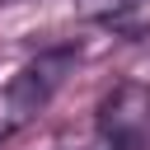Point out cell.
Masks as SVG:
<instances>
[{"mask_svg":"<svg viewBox=\"0 0 150 150\" xmlns=\"http://www.w3.org/2000/svg\"><path fill=\"white\" fill-rule=\"evenodd\" d=\"M70 66H75V47H56V52L33 56V61L5 84V94H0V136H9V131H19L23 122H33V117L52 103V94L61 89V80H66Z\"/></svg>","mask_w":150,"mask_h":150,"instance_id":"1","label":"cell"},{"mask_svg":"<svg viewBox=\"0 0 150 150\" xmlns=\"http://www.w3.org/2000/svg\"><path fill=\"white\" fill-rule=\"evenodd\" d=\"M80 150H127V145H122V141H112L108 131H98V136H94L89 145H80Z\"/></svg>","mask_w":150,"mask_h":150,"instance_id":"3","label":"cell"},{"mask_svg":"<svg viewBox=\"0 0 150 150\" xmlns=\"http://www.w3.org/2000/svg\"><path fill=\"white\" fill-rule=\"evenodd\" d=\"M98 131L122 141L127 150H150V84H117L98 103Z\"/></svg>","mask_w":150,"mask_h":150,"instance_id":"2","label":"cell"}]
</instances>
